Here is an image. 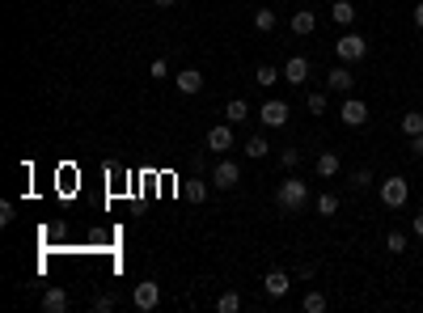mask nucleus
I'll use <instances>...</instances> for the list:
<instances>
[{"label": "nucleus", "mask_w": 423, "mask_h": 313, "mask_svg": "<svg viewBox=\"0 0 423 313\" xmlns=\"http://www.w3.org/2000/svg\"><path fill=\"white\" fill-rule=\"evenodd\" d=\"M407 246H411V237H407V233H398V229H389V233H385V250H389V254H407Z\"/></svg>", "instance_id": "obj_23"}, {"label": "nucleus", "mask_w": 423, "mask_h": 313, "mask_svg": "<svg viewBox=\"0 0 423 313\" xmlns=\"http://www.w3.org/2000/svg\"><path fill=\"white\" fill-rule=\"evenodd\" d=\"M148 72H153L157 81H165V77H169V64H165V60H153V68H148Z\"/></svg>", "instance_id": "obj_32"}, {"label": "nucleus", "mask_w": 423, "mask_h": 313, "mask_svg": "<svg viewBox=\"0 0 423 313\" xmlns=\"http://www.w3.org/2000/svg\"><path fill=\"white\" fill-rule=\"evenodd\" d=\"M186 195H191L195 203H204V199H208V182H199V178H195V182H186Z\"/></svg>", "instance_id": "obj_29"}, {"label": "nucleus", "mask_w": 423, "mask_h": 313, "mask_svg": "<svg viewBox=\"0 0 423 313\" xmlns=\"http://www.w3.org/2000/svg\"><path fill=\"white\" fill-rule=\"evenodd\" d=\"M237 182H241V165H237L233 157H225V161L212 165V186H216V190H233Z\"/></svg>", "instance_id": "obj_5"}, {"label": "nucleus", "mask_w": 423, "mask_h": 313, "mask_svg": "<svg viewBox=\"0 0 423 313\" xmlns=\"http://www.w3.org/2000/svg\"><path fill=\"white\" fill-rule=\"evenodd\" d=\"M208 149L212 153H229V149H237V136H233V123L225 118V123H216L212 132H208Z\"/></svg>", "instance_id": "obj_7"}, {"label": "nucleus", "mask_w": 423, "mask_h": 313, "mask_svg": "<svg viewBox=\"0 0 423 313\" xmlns=\"http://www.w3.org/2000/svg\"><path fill=\"white\" fill-rule=\"evenodd\" d=\"M330 21L343 26V30H352L356 26V5L352 0H330Z\"/></svg>", "instance_id": "obj_13"}, {"label": "nucleus", "mask_w": 423, "mask_h": 313, "mask_svg": "<svg viewBox=\"0 0 423 313\" xmlns=\"http://www.w3.org/2000/svg\"><path fill=\"white\" fill-rule=\"evenodd\" d=\"M313 170H317V178H339V174H343V161H339L335 149H326V153H317Z\"/></svg>", "instance_id": "obj_12"}, {"label": "nucleus", "mask_w": 423, "mask_h": 313, "mask_svg": "<svg viewBox=\"0 0 423 313\" xmlns=\"http://www.w3.org/2000/svg\"><path fill=\"white\" fill-rule=\"evenodd\" d=\"M288 26H292V34H296V38H309V34L317 30V13H309V9H296V13L288 17Z\"/></svg>", "instance_id": "obj_11"}, {"label": "nucleus", "mask_w": 423, "mask_h": 313, "mask_svg": "<svg viewBox=\"0 0 423 313\" xmlns=\"http://www.w3.org/2000/svg\"><path fill=\"white\" fill-rule=\"evenodd\" d=\"M296 5H313V0H296Z\"/></svg>", "instance_id": "obj_37"}, {"label": "nucleus", "mask_w": 423, "mask_h": 313, "mask_svg": "<svg viewBox=\"0 0 423 313\" xmlns=\"http://www.w3.org/2000/svg\"><path fill=\"white\" fill-rule=\"evenodd\" d=\"M157 5H161V9H165V5H178V0H157Z\"/></svg>", "instance_id": "obj_36"}, {"label": "nucleus", "mask_w": 423, "mask_h": 313, "mask_svg": "<svg viewBox=\"0 0 423 313\" xmlns=\"http://www.w3.org/2000/svg\"><path fill=\"white\" fill-rule=\"evenodd\" d=\"M254 81H258L263 89H271V85H280V81H284V68H276V64H258Z\"/></svg>", "instance_id": "obj_17"}, {"label": "nucleus", "mask_w": 423, "mask_h": 313, "mask_svg": "<svg viewBox=\"0 0 423 313\" xmlns=\"http://www.w3.org/2000/svg\"><path fill=\"white\" fill-rule=\"evenodd\" d=\"M305 203H309V182L284 178V182L276 186V208H280V212H301Z\"/></svg>", "instance_id": "obj_1"}, {"label": "nucleus", "mask_w": 423, "mask_h": 313, "mask_svg": "<svg viewBox=\"0 0 423 313\" xmlns=\"http://www.w3.org/2000/svg\"><path fill=\"white\" fill-rule=\"evenodd\" d=\"M173 89H178V93H199V89H204V72H199V68H182L178 77H173Z\"/></svg>", "instance_id": "obj_14"}, {"label": "nucleus", "mask_w": 423, "mask_h": 313, "mask_svg": "<svg viewBox=\"0 0 423 313\" xmlns=\"http://www.w3.org/2000/svg\"><path fill=\"white\" fill-rule=\"evenodd\" d=\"M288 288H292V275H288V271H280V267L263 275V292H267L271 301H280V297H288Z\"/></svg>", "instance_id": "obj_10"}, {"label": "nucleus", "mask_w": 423, "mask_h": 313, "mask_svg": "<svg viewBox=\"0 0 423 313\" xmlns=\"http://www.w3.org/2000/svg\"><path fill=\"white\" fill-rule=\"evenodd\" d=\"M326 85H330V93H352L356 89V77H352V68H330V77H326Z\"/></svg>", "instance_id": "obj_15"}, {"label": "nucleus", "mask_w": 423, "mask_h": 313, "mask_svg": "<svg viewBox=\"0 0 423 313\" xmlns=\"http://www.w3.org/2000/svg\"><path fill=\"white\" fill-rule=\"evenodd\" d=\"M43 309L47 313H64L68 309V292H64V288H47V292H43Z\"/></svg>", "instance_id": "obj_16"}, {"label": "nucleus", "mask_w": 423, "mask_h": 313, "mask_svg": "<svg viewBox=\"0 0 423 313\" xmlns=\"http://www.w3.org/2000/svg\"><path fill=\"white\" fill-rule=\"evenodd\" d=\"M114 305H119V297H114V292H102V297L93 301V313H114Z\"/></svg>", "instance_id": "obj_27"}, {"label": "nucleus", "mask_w": 423, "mask_h": 313, "mask_svg": "<svg viewBox=\"0 0 423 313\" xmlns=\"http://www.w3.org/2000/svg\"><path fill=\"white\" fill-rule=\"evenodd\" d=\"M411 26H415V30H423V0H419L415 9H411Z\"/></svg>", "instance_id": "obj_33"}, {"label": "nucleus", "mask_w": 423, "mask_h": 313, "mask_svg": "<svg viewBox=\"0 0 423 313\" xmlns=\"http://www.w3.org/2000/svg\"><path fill=\"white\" fill-rule=\"evenodd\" d=\"M216 309H220V313H241V292H233V288H229V292H220V297H216Z\"/></svg>", "instance_id": "obj_22"}, {"label": "nucleus", "mask_w": 423, "mask_h": 313, "mask_svg": "<svg viewBox=\"0 0 423 313\" xmlns=\"http://www.w3.org/2000/svg\"><path fill=\"white\" fill-rule=\"evenodd\" d=\"M245 157H254V161H263L267 153H271V144H267V136L258 132V136H250V140H245V149H241Z\"/></svg>", "instance_id": "obj_19"}, {"label": "nucleus", "mask_w": 423, "mask_h": 313, "mask_svg": "<svg viewBox=\"0 0 423 313\" xmlns=\"http://www.w3.org/2000/svg\"><path fill=\"white\" fill-rule=\"evenodd\" d=\"M309 72H313V64H309L305 55H288V60H284V81H288V85H305Z\"/></svg>", "instance_id": "obj_9"}, {"label": "nucleus", "mask_w": 423, "mask_h": 313, "mask_svg": "<svg viewBox=\"0 0 423 313\" xmlns=\"http://www.w3.org/2000/svg\"><path fill=\"white\" fill-rule=\"evenodd\" d=\"M132 305H136L140 313H153V309L161 305V284H153V279L136 284V292H132Z\"/></svg>", "instance_id": "obj_6"}, {"label": "nucleus", "mask_w": 423, "mask_h": 313, "mask_svg": "<svg viewBox=\"0 0 423 313\" xmlns=\"http://www.w3.org/2000/svg\"><path fill=\"white\" fill-rule=\"evenodd\" d=\"M225 118H229V123H245V118H250V102H245V98H233V102L225 106Z\"/></svg>", "instance_id": "obj_20"}, {"label": "nucleus", "mask_w": 423, "mask_h": 313, "mask_svg": "<svg viewBox=\"0 0 423 313\" xmlns=\"http://www.w3.org/2000/svg\"><path fill=\"white\" fill-rule=\"evenodd\" d=\"M254 30H258V34L276 30V9H258V13H254Z\"/></svg>", "instance_id": "obj_25"}, {"label": "nucleus", "mask_w": 423, "mask_h": 313, "mask_svg": "<svg viewBox=\"0 0 423 313\" xmlns=\"http://www.w3.org/2000/svg\"><path fill=\"white\" fill-rule=\"evenodd\" d=\"M411 233H415L419 242H423V212H415V221H411Z\"/></svg>", "instance_id": "obj_34"}, {"label": "nucleus", "mask_w": 423, "mask_h": 313, "mask_svg": "<svg viewBox=\"0 0 423 313\" xmlns=\"http://www.w3.org/2000/svg\"><path fill=\"white\" fill-rule=\"evenodd\" d=\"M339 123H343V127H364V123H368V102L356 98V93H347L343 106H339Z\"/></svg>", "instance_id": "obj_4"}, {"label": "nucleus", "mask_w": 423, "mask_h": 313, "mask_svg": "<svg viewBox=\"0 0 423 313\" xmlns=\"http://www.w3.org/2000/svg\"><path fill=\"white\" fill-rule=\"evenodd\" d=\"M305 106H309V114H326V93H309V98H305Z\"/></svg>", "instance_id": "obj_28"}, {"label": "nucleus", "mask_w": 423, "mask_h": 313, "mask_svg": "<svg viewBox=\"0 0 423 313\" xmlns=\"http://www.w3.org/2000/svg\"><path fill=\"white\" fill-rule=\"evenodd\" d=\"M398 132H402L407 140H411V136H419V132H423V110H407V114H402V123H398Z\"/></svg>", "instance_id": "obj_18"}, {"label": "nucleus", "mask_w": 423, "mask_h": 313, "mask_svg": "<svg viewBox=\"0 0 423 313\" xmlns=\"http://www.w3.org/2000/svg\"><path fill=\"white\" fill-rule=\"evenodd\" d=\"M411 153H415V157H423V132H419V136H411Z\"/></svg>", "instance_id": "obj_35"}, {"label": "nucleus", "mask_w": 423, "mask_h": 313, "mask_svg": "<svg viewBox=\"0 0 423 313\" xmlns=\"http://www.w3.org/2000/svg\"><path fill=\"white\" fill-rule=\"evenodd\" d=\"M377 195H381V203H385L389 212H398V208H407V199H411V182H407L402 174H389V178H381Z\"/></svg>", "instance_id": "obj_2"}, {"label": "nucleus", "mask_w": 423, "mask_h": 313, "mask_svg": "<svg viewBox=\"0 0 423 313\" xmlns=\"http://www.w3.org/2000/svg\"><path fill=\"white\" fill-rule=\"evenodd\" d=\"M280 165H284V170H296V165H301V149H284V153H280Z\"/></svg>", "instance_id": "obj_30"}, {"label": "nucleus", "mask_w": 423, "mask_h": 313, "mask_svg": "<svg viewBox=\"0 0 423 313\" xmlns=\"http://www.w3.org/2000/svg\"><path fill=\"white\" fill-rule=\"evenodd\" d=\"M313 208H317V216H335L339 212V195L335 190H322V195L313 199Z\"/></svg>", "instance_id": "obj_21"}, {"label": "nucleus", "mask_w": 423, "mask_h": 313, "mask_svg": "<svg viewBox=\"0 0 423 313\" xmlns=\"http://www.w3.org/2000/svg\"><path fill=\"white\" fill-rule=\"evenodd\" d=\"M288 102H280V98H271V102H263V110H258V118H263V127H288Z\"/></svg>", "instance_id": "obj_8"}, {"label": "nucleus", "mask_w": 423, "mask_h": 313, "mask_svg": "<svg viewBox=\"0 0 423 313\" xmlns=\"http://www.w3.org/2000/svg\"><path fill=\"white\" fill-rule=\"evenodd\" d=\"M313 275H317L313 262H296V279H313Z\"/></svg>", "instance_id": "obj_31"}, {"label": "nucleus", "mask_w": 423, "mask_h": 313, "mask_svg": "<svg viewBox=\"0 0 423 313\" xmlns=\"http://www.w3.org/2000/svg\"><path fill=\"white\" fill-rule=\"evenodd\" d=\"M326 305H330V301L322 297V292H305V301H301L305 313H326Z\"/></svg>", "instance_id": "obj_26"}, {"label": "nucleus", "mask_w": 423, "mask_h": 313, "mask_svg": "<svg viewBox=\"0 0 423 313\" xmlns=\"http://www.w3.org/2000/svg\"><path fill=\"white\" fill-rule=\"evenodd\" d=\"M372 182H377V178H372L368 165H364V170H352V174H347V186H352V190H364V186H372Z\"/></svg>", "instance_id": "obj_24"}, {"label": "nucleus", "mask_w": 423, "mask_h": 313, "mask_svg": "<svg viewBox=\"0 0 423 313\" xmlns=\"http://www.w3.org/2000/svg\"><path fill=\"white\" fill-rule=\"evenodd\" d=\"M335 55H339L343 64H360V60L368 55V38H364V34H356V30H347V34L335 42Z\"/></svg>", "instance_id": "obj_3"}]
</instances>
